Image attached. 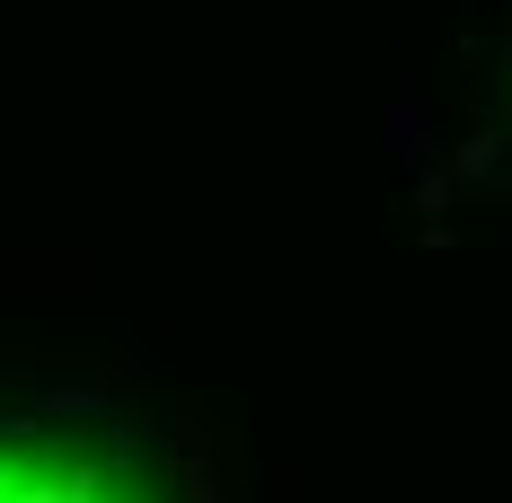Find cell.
<instances>
[{
	"instance_id": "1",
	"label": "cell",
	"mask_w": 512,
	"mask_h": 503,
	"mask_svg": "<svg viewBox=\"0 0 512 503\" xmlns=\"http://www.w3.org/2000/svg\"><path fill=\"white\" fill-rule=\"evenodd\" d=\"M0 503H151L142 468L80 433H0Z\"/></svg>"
}]
</instances>
